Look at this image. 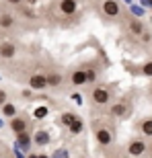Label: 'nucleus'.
<instances>
[{
	"label": "nucleus",
	"instance_id": "obj_17",
	"mask_svg": "<svg viewBox=\"0 0 152 158\" xmlns=\"http://www.w3.org/2000/svg\"><path fill=\"white\" fill-rule=\"evenodd\" d=\"M142 74H144V76H148V78H152V60H148L146 64L142 66Z\"/></svg>",
	"mask_w": 152,
	"mask_h": 158
},
{
	"label": "nucleus",
	"instance_id": "obj_3",
	"mask_svg": "<svg viewBox=\"0 0 152 158\" xmlns=\"http://www.w3.org/2000/svg\"><path fill=\"white\" fill-rule=\"evenodd\" d=\"M8 129H11L15 135L19 134H25V131H29V119L25 117V115H12L8 117Z\"/></svg>",
	"mask_w": 152,
	"mask_h": 158
},
{
	"label": "nucleus",
	"instance_id": "obj_2",
	"mask_svg": "<svg viewBox=\"0 0 152 158\" xmlns=\"http://www.w3.org/2000/svg\"><path fill=\"white\" fill-rule=\"evenodd\" d=\"M95 140L101 148H107L113 144V127L109 123H101V125H95Z\"/></svg>",
	"mask_w": 152,
	"mask_h": 158
},
{
	"label": "nucleus",
	"instance_id": "obj_21",
	"mask_svg": "<svg viewBox=\"0 0 152 158\" xmlns=\"http://www.w3.org/2000/svg\"><path fill=\"white\" fill-rule=\"evenodd\" d=\"M39 0H23V4H27V6H35Z\"/></svg>",
	"mask_w": 152,
	"mask_h": 158
},
{
	"label": "nucleus",
	"instance_id": "obj_6",
	"mask_svg": "<svg viewBox=\"0 0 152 158\" xmlns=\"http://www.w3.org/2000/svg\"><path fill=\"white\" fill-rule=\"evenodd\" d=\"M68 82H70L72 86H84L87 84V68H74L70 72V76H68Z\"/></svg>",
	"mask_w": 152,
	"mask_h": 158
},
{
	"label": "nucleus",
	"instance_id": "obj_14",
	"mask_svg": "<svg viewBox=\"0 0 152 158\" xmlns=\"http://www.w3.org/2000/svg\"><path fill=\"white\" fill-rule=\"evenodd\" d=\"M140 131L144 138H152V117H146L140 121Z\"/></svg>",
	"mask_w": 152,
	"mask_h": 158
},
{
	"label": "nucleus",
	"instance_id": "obj_16",
	"mask_svg": "<svg viewBox=\"0 0 152 158\" xmlns=\"http://www.w3.org/2000/svg\"><path fill=\"white\" fill-rule=\"evenodd\" d=\"M68 127H70V131H72V134H80V131H82V127H84V123H82V119H78V117H76L74 121H72L70 125H68Z\"/></svg>",
	"mask_w": 152,
	"mask_h": 158
},
{
	"label": "nucleus",
	"instance_id": "obj_12",
	"mask_svg": "<svg viewBox=\"0 0 152 158\" xmlns=\"http://www.w3.org/2000/svg\"><path fill=\"white\" fill-rule=\"evenodd\" d=\"M78 8V0H60V12L64 17H72Z\"/></svg>",
	"mask_w": 152,
	"mask_h": 158
},
{
	"label": "nucleus",
	"instance_id": "obj_13",
	"mask_svg": "<svg viewBox=\"0 0 152 158\" xmlns=\"http://www.w3.org/2000/svg\"><path fill=\"white\" fill-rule=\"evenodd\" d=\"M15 15L12 12H8V10H2L0 12V29L2 31H8V29H12L15 27Z\"/></svg>",
	"mask_w": 152,
	"mask_h": 158
},
{
	"label": "nucleus",
	"instance_id": "obj_8",
	"mask_svg": "<svg viewBox=\"0 0 152 158\" xmlns=\"http://www.w3.org/2000/svg\"><path fill=\"white\" fill-rule=\"evenodd\" d=\"M125 25H128V31H129L134 37H140L142 33L146 31L144 23H142L140 19H136V17H128V19H125Z\"/></svg>",
	"mask_w": 152,
	"mask_h": 158
},
{
	"label": "nucleus",
	"instance_id": "obj_9",
	"mask_svg": "<svg viewBox=\"0 0 152 158\" xmlns=\"http://www.w3.org/2000/svg\"><path fill=\"white\" fill-rule=\"evenodd\" d=\"M111 105V103H109ZM128 101H117V103H113L111 107H109V115L111 117H125L128 115Z\"/></svg>",
	"mask_w": 152,
	"mask_h": 158
},
{
	"label": "nucleus",
	"instance_id": "obj_5",
	"mask_svg": "<svg viewBox=\"0 0 152 158\" xmlns=\"http://www.w3.org/2000/svg\"><path fill=\"white\" fill-rule=\"evenodd\" d=\"M45 82H47V88H53V90H58V88H62V84L66 82V78H64V74L60 70H49L45 74Z\"/></svg>",
	"mask_w": 152,
	"mask_h": 158
},
{
	"label": "nucleus",
	"instance_id": "obj_22",
	"mask_svg": "<svg viewBox=\"0 0 152 158\" xmlns=\"http://www.w3.org/2000/svg\"><path fill=\"white\" fill-rule=\"evenodd\" d=\"M148 150H150V154H152V142H150V146H148Z\"/></svg>",
	"mask_w": 152,
	"mask_h": 158
},
{
	"label": "nucleus",
	"instance_id": "obj_11",
	"mask_svg": "<svg viewBox=\"0 0 152 158\" xmlns=\"http://www.w3.org/2000/svg\"><path fill=\"white\" fill-rule=\"evenodd\" d=\"M27 82H29V86L33 88V90H45L47 88V82H45V74H31L29 78H27Z\"/></svg>",
	"mask_w": 152,
	"mask_h": 158
},
{
	"label": "nucleus",
	"instance_id": "obj_18",
	"mask_svg": "<svg viewBox=\"0 0 152 158\" xmlns=\"http://www.w3.org/2000/svg\"><path fill=\"white\" fill-rule=\"evenodd\" d=\"M74 119H76L74 113H64V115H62V123H64V125H70Z\"/></svg>",
	"mask_w": 152,
	"mask_h": 158
},
{
	"label": "nucleus",
	"instance_id": "obj_20",
	"mask_svg": "<svg viewBox=\"0 0 152 158\" xmlns=\"http://www.w3.org/2000/svg\"><path fill=\"white\" fill-rule=\"evenodd\" d=\"M4 2H6L8 6H15V8H17L19 4H23V0H4Z\"/></svg>",
	"mask_w": 152,
	"mask_h": 158
},
{
	"label": "nucleus",
	"instance_id": "obj_15",
	"mask_svg": "<svg viewBox=\"0 0 152 158\" xmlns=\"http://www.w3.org/2000/svg\"><path fill=\"white\" fill-rule=\"evenodd\" d=\"M0 109H2V115H4V117H12V115H17V107L12 105V103H8V101H6L4 105H0Z\"/></svg>",
	"mask_w": 152,
	"mask_h": 158
},
{
	"label": "nucleus",
	"instance_id": "obj_7",
	"mask_svg": "<svg viewBox=\"0 0 152 158\" xmlns=\"http://www.w3.org/2000/svg\"><path fill=\"white\" fill-rule=\"evenodd\" d=\"M148 150V144L142 138H136V140H132L128 144V154L129 156H142V154Z\"/></svg>",
	"mask_w": 152,
	"mask_h": 158
},
{
	"label": "nucleus",
	"instance_id": "obj_10",
	"mask_svg": "<svg viewBox=\"0 0 152 158\" xmlns=\"http://www.w3.org/2000/svg\"><path fill=\"white\" fill-rule=\"evenodd\" d=\"M17 56V45L12 41H2L0 43V60H12Z\"/></svg>",
	"mask_w": 152,
	"mask_h": 158
},
{
	"label": "nucleus",
	"instance_id": "obj_4",
	"mask_svg": "<svg viewBox=\"0 0 152 158\" xmlns=\"http://www.w3.org/2000/svg\"><path fill=\"white\" fill-rule=\"evenodd\" d=\"M101 12L107 19H117L121 17V6L117 0H101Z\"/></svg>",
	"mask_w": 152,
	"mask_h": 158
},
{
	"label": "nucleus",
	"instance_id": "obj_1",
	"mask_svg": "<svg viewBox=\"0 0 152 158\" xmlns=\"http://www.w3.org/2000/svg\"><path fill=\"white\" fill-rule=\"evenodd\" d=\"M88 97H91V105L93 107H107L113 99L109 86H105V84H95L91 88V94Z\"/></svg>",
	"mask_w": 152,
	"mask_h": 158
},
{
	"label": "nucleus",
	"instance_id": "obj_19",
	"mask_svg": "<svg viewBox=\"0 0 152 158\" xmlns=\"http://www.w3.org/2000/svg\"><path fill=\"white\" fill-rule=\"evenodd\" d=\"M6 101H8V94H6L4 88H0V105H4Z\"/></svg>",
	"mask_w": 152,
	"mask_h": 158
}]
</instances>
